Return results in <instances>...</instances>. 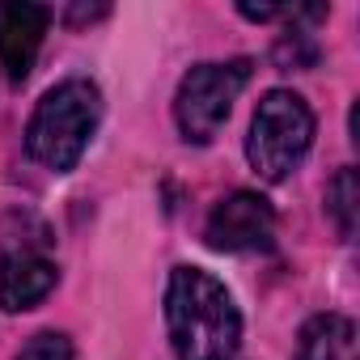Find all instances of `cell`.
<instances>
[{"instance_id":"obj_1","label":"cell","mask_w":360,"mask_h":360,"mask_svg":"<svg viewBox=\"0 0 360 360\" xmlns=\"http://www.w3.org/2000/svg\"><path fill=\"white\" fill-rule=\"evenodd\" d=\"M165 326L178 360H233L242 314L221 280L200 267H174L165 284Z\"/></svg>"},{"instance_id":"obj_2","label":"cell","mask_w":360,"mask_h":360,"mask_svg":"<svg viewBox=\"0 0 360 360\" xmlns=\"http://www.w3.org/2000/svg\"><path fill=\"white\" fill-rule=\"evenodd\" d=\"M98 123H102L98 85L85 81V77L60 81L56 89L43 94V102L34 106V115L26 123V153L39 165H47L56 174H68L85 157Z\"/></svg>"},{"instance_id":"obj_3","label":"cell","mask_w":360,"mask_h":360,"mask_svg":"<svg viewBox=\"0 0 360 360\" xmlns=\"http://www.w3.org/2000/svg\"><path fill=\"white\" fill-rule=\"evenodd\" d=\"M309 144H314V110L305 106V98L292 89L263 94L250 119V136H246V157L255 174L267 178V183H280L301 165Z\"/></svg>"},{"instance_id":"obj_4","label":"cell","mask_w":360,"mask_h":360,"mask_svg":"<svg viewBox=\"0 0 360 360\" xmlns=\"http://www.w3.org/2000/svg\"><path fill=\"white\" fill-rule=\"evenodd\" d=\"M246 81H250V60L195 64L183 77L178 94H174V123H178V131H183V140L208 144L225 127V119H229L233 102L242 98Z\"/></svg>"},{"instance_id":"obj_5","label":"cell","mask_w":360,"mask_h":360,"mask_svg":"<svg viewBox=\"0 0 360 360\" xmlns=\"http://www.w3.org/2000/svg\"><path fill=\"white\" fill-rule=\"evenodd\" d=\"M271 238H276V212L255 191H233L208 217V246L212 250L250 255V250H267Z\"/></svg>"},{"instance_id":"obj_6","label":"cell","mask_w":360,"mask_h":360,"mask_svg":"<svg viewBox=\"0 0 360 360\" xmlns=\"http://www.w3.org/2000/svg\"><path fill=\"white\" fill-rule=\"evenodd\" d=\"M47 26L51 9L30 5V0H0V68L9 72V81L30 77Z\"/></svg>"},{"instance_id":"obj_7","label":"cell","mask_w":360,"mask_h":360,"mask_svg":"<svg viewBox=\"0 0 360 360\" xmlns=\"http://www.w3.org/2000/svg\"><path fill=\"white\" fill-rule=\"evenodd\" d=\"M60 280V267L39 255V250H9L0 259V309L5 314H22V309H34L39 301L51 297Z\"/></svg>"},{"instance_id":"obj_8","label":"cell","mask_w":360,"mask_h":360,"mask_svg":"<svg viewBox=\"0 0 360 360\" xmlns=\"http://www.w3.org/2000/svg\"><path fill=\"white\" fill-rule=\"evenodd\" d=\"M356 326L343 314H318L301 326L292 360H352Z\"/></svg>"},{"instance_id":"obj_9","label":"cell","mask_w":360,"mask_h":360,"mask_svg":"<svg viewBox=\"0 0 360 360\" xmlns=\"http://www.w3.org/2000/svg\"><path fill=\"white\" fill-rule=\"evenodd\" d=\"M326 212L335 217L339 233L352 238V229H356V169L335 174V183L326 187Z\"/></svg>"},{"instance_id":"obj_10","label":"cell","mask_w":360,"mask_h":360,"mask_svg":"<svg viewBox=\"0 0 360 360\" xmlns=\"http://www.w3.org/2000/svg\"><path fill=\"white\" fill-rule=\"evenodd\" d=\"M18 360H72V343H68V335L43 330V335H34V339L18 352Z\"/></svg>"}]
</instances>
